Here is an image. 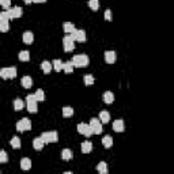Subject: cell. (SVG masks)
I'll list each match as a JSON object with an SVG mask.
<instances>
[{"mask_svg": "<svg viewBox=\"0 0 174 174\" xmlns=\"http://www.w3.org/2000/svg\"><path fill=\"white\" fill-rule=\"evenodd\" d=\"M72 61H73V64H75V67L83 68V67H87V65H89L90 59L87 54H76V56H73Z\"/></svg>", "mask_w": 174, "mask_h": 174, "instance_id": "6da1fadb", "label": "cell"}, {"mask_svg": "<svg viewBox=\"0 0 174 174\" xmlns=\"http://www.w3.org/2000/svg\"><path fill=\"white\" fill-rule=\"evenodd\" d=\"M37 98H35V95L30 94L27 95L26 98V103H27V110L30 111V113H37L38 111V105H37Z\"/></svg>", "mask_w": 174, "mask_h": 174, "instance_id": "7a4b0ae2", "label": "cell"}, {"mask_svg": "<svg viewBox=\"0 0 174 174\" xmlns=\"http://www.w3.org/2000/svg\"><path fill=\"white\" fill-rule=\"evenodd\" d=\"M41 137L44 139L45 143H57V140H59V133H57L56 130H49V132L42 133Z\"/></svg>", "mask_w": 174, "mask_h": 174, "instance_id": "3957f363", "label": "cell"}, {"mask_svg": "<svg viewBox=\"0 0 174 174\" xmlns=\"http://www.w3.org/2000/svg\"><path fill=\"white\" fill-rule=\"evenodd\" d=\"M30 128H31V122H30V120L26 118V117L16 122V130H18V132H24V130H29Z\"/></svg>", "mask_w": 174, "mask_h": 174, "instance_id": "277c9868", "label": "cell"}, {"mask_svg": "<svg viewBox=\"0 0 174 174\" xmlns=\"http://www.w3.org/2000/svg\"><path fill=\"white\" fill-rule=\"evenodd\" d=\"M75 41L72 40V37H71L69 34L65 35L64 38H63V48H64L65 52H72L73 48H75Z\"/></svg>", "mask_w": 174, "mask_h": 174, "instance_id": "5b68a950", "label": "cell"}, {"mask_svg": "<svg viewBox=\"0 0 174 174\" xmlns=\"http://www.w3.org/2000/svg\"><path fill=\"white\" fill-rule=\"evenodd\" d=\"M90 127L92 128V130H94L95 135H101V133H102V130H103L102 121H101V120H98V118H91V120H90Z\"/></svg>", "mask_w": 174, "mask_h": 174, "instance_id": "8992f818", "label": "cell"}, {"mask_svg": "<svg viewBox=\"0 0 174 174\" xmlns=\"http://www.w3.org/2000/svg\"><path fill=\"white\" fill-rule=\"evenodd\" d=\"M78 132L82 133V135L87 136V137H90V136L94 133V130H92V128L90 127V124H84V122H80V124L78 125Z\"/></svg>", "mask_w": 174, "mask_h": 174, "instance_id": "52a82bcc", "label": "cell"}, {"mask_svg": "<svg viewBox=\"0 0 174 174\" xmlns=\"http://www.w3.org/2000/svg\"><path fill=\"white\" fill-rule=\"evenodd\" d=\"M113 130H114V132H118V133L124 132V130H125V124H124V120H121V118L116 120V121L113 122Z\"/></svg>", "mask_w": 174, "mask_h": 174, "instance_id": "ba28073f", "label": "cell"}, {"mask_svg": "<svg viewBox=\"0 0 174 174\" xmlns=\"http://www.w3.org/2000/svg\"><path fill=\"white\" fill-rule=\"evenodd\" d=\"M116 52L114 50H106L105 52V61L108 63V64H113L114 61H116Z\"/></svg>", "mask_w": 174, "mask_h": 174, "instance_id": "9c48e42d", "label": "cell"}, {"mask_svg": "<svg viewBox=\"0 0 174 174\" xmlns=\"http://www.w3.org/2000/svg\"><path fill=\"white\" fill-rule=\"evenodd\" d=\"M45 144H46V143L44 141L42 137H35L34 140H33V147H34L35 150H42Z\"/></svg>", "mask_w": 174, "mask_h": 174, "instance_id": "30bf717a", "label": "cell"}, {"mask_svg": "<svg viewBox=\"0 0 174 174\" xmlns=\"http://www.w3.org/2000/svg\"><path fill=\"white\" fill-rule=\"evenodd\" d=\"M23 42L27 44V45H30V44H33V41H34V34H33L31 31H24L23 33Z\"/></svg>", "mask_w": 174, "mask_h": 174, "instance_id": "8fae6325", "label": "cell"}, {"mask_svg": "<svg viewBox=\"0 0 174 174\" xmlns=\"http://www.w3.org/2000/svg\"><path fill=\"white\" fill-rule=\"evenodd\" d=\"M80 148H82V152H83V154H90V152L92 151L91 141H83L82 146H80Z\"/></svg>", "mask_w": 174, "mask_h": 174, "instance_id": "7c38bea8", "label": "cell"}, {"mask_svg": "<svg viewBox=\"0 0 174 174\" xmlns=\"http://www.w3.org/2000/svg\"><path fill=\"white\" fill-rule=\"evenodd\" d=\"M21 84H22V87H24V89H30V87L33 86V79L30 78V76H23L22 78V80H21Z\"/></svg>", "mask_w": 174, "mask_h": 174, "instance_id": "4fadbf2b", "label": "cell"}, {"mask_svg": "<svg viewBox=\"0 0 174 174\" xmlns=\"http://www.w3.org/2000/svg\"><path fill=\"white\" fill-rule=\"evenodd\" d=\"M21 167H22V170H30V169H31V160H30L29 158H22Z\"/></svg>", "mask_w": 174, "mask_h": 174, "instance_id": "5bb4252c", "label": "cell"}, {"mask_svg": "<svg viewBox=\"0 0 174 174\" xmlns=\"http://www.w3.org/2000/svg\"><path fill=\"white\" fill-rule=\"evenodd\" d=\"M103 102L105 103H113L114 102V94L111 91L103 92Z\"/></svg>", "mask_w": 174, "mask_h": 174, "instance_id": "9a60e30c", "label": "cell"}, {"mask_svg": "<svg viewBox=\"0 0 174 174\" xmlns=\"http://www.w3.org/2000/svg\"><path fill=\"white\" fill-rule=\"evenodd\" d=\"M87 40V34L84 30H76V41L78 42H84Z\"/></svg>", "mask_w": 174, "mask_h": 174, "instance_id": "2e32d148", "label": "cell"}, {"mask_svg": "<svg viewBox=\"0 0 174 174\" xmlns=\"http://www.w3.org/2000/svg\"><path fill=\"white\" fill-rule=\"evenodd\" d=\"M10 11H11V15H12L14 19H15V18H21V16H22V8L18 7V5L10 8Z\"/></svg>", "mask_w": 174, "mask_h": 174, "instance_id": "e0dca14e", "label": "cell"}, {"mask_svg": "<svg viewBox=\"0 0 174 174\" xmlns=\"http://www.w3.org/2000/svg\"><path fill=\"white\" fill-rule=\"evenodd\" d=\"M52 68H53V64H52V63H49V61H42V63H41V69H42L45 73L50 72Z\"/></svg>", "mask_w": 174, "mask_h": 174, "instance_id": "ac0fdd59", "label": "cell"}, {"mask_svg": "<svg viewBox=\"0 0 174 174\" xmlns=\"http://www.w3.org/2000/svg\"><path fill=\"white\" fill-rule=\"evenodd\" d=\"M99 120L102 121V124L109 122V120H110V114H109V111H106V110L101 111V113H99Z\"/></svg>", "mask_w": 174, "mask_h": 174, "instance_id": "d6986e66", "label": "cell"}, {"mask_svg": "<svg viewBox=\"0 0 174 174\" xmlns=\"http://www.w3.org/2000/svg\"><path fill=\"white\" fill-rule=\"evenodd\" d=\"M102 144L105 148H110V147L113 146V137H111V136H105V137L102 139Z\"/></svg>", "mask_w": 174, "mask_h": 174, "instance_id": "ffe728a7", "label": "cell"}, {"mask_svg": "<svg viewBox=\"0 0 174 174\" xmlns=\"http://www.w3.org/2000/svg\"><path fill=\"white\" fill-rule=\"evenodd\" d=\"M24 108V102L21 99V98H16L15 101H14V109H15L16 111L22 110V109Z\"/></svg>", "mask_w": 174, "mask_h": 174, "instance_id": "44dd1931", "label": "cell"}, {"mask_svg": "<svg viewBox=\"0 0 174 174\" xmlns=\"http://www.w3.org/2000/svg\"><path fill=\"white\" fill-rule=\"evenodd\" d=\"M61 158L64 160H69V159H72V151H71L69 148H64L61 151Z\"/></svg>", "mask_w": 174, "mask_h": 174, "instance_id": "7402d4cb", "label": "cell"}, {"mask_svg": "<svg viewBox=\"0 0 174 174\" xmlns=\"http://www.w3.org/2000/svg\"><path fill=\"white\" fill-rule=\"evenodd\" d=\"M52 64H53L54 71H57V72H59V71H61V69H64V63H63L61 60H59V59H56L53 63H52Z\"/></svg>", "mask_w": 174, "mask_h": 174, "instance_id": "603a6c76", "label": "cell"}, {"mask_svg": "<svg viewBox=\"0 0 174 174\" xmlns=\"http://www.w3.org/2000/svg\"><path fill=\"white\" fill-rule=\"evenodd\" d=\"M63 30H64V33H72L73 30H75V26H73L71 22H65L64 24H63Z\"/></svg>", "mask_w": 174, "mask_h": 174, "instance_id": "cb8c5ba5", "label": "cell"}, {"mask_svg": "<svg viewBox=\"0 0 174 174\" xmlns=\"http://www.w3.org/2000/svg\"><path fill=\"white\" fill-rule=\"evenodd\" d=\"M19 60H21V61H29V60H30V53L27 50L19 52Z\"/></svg>", "mask_w": 174, "mask_h": 174, "instance_id": "d4e9b609", "label": "cell"}, {"mask_svg": "<svg viewBox=\"0 0 174 174\" xmlns=\"http://www.w3.org/2000/svg\"><path fill=\"white\" fill-rule=\"evenodd\" d=\"M73 67H75V64H73V61H67L64 64V72L65 73H71L73 71Z\"/></svg>", "mask_w": 174, "mask_h": 174, "instance_id": "484cf974", "label": "cell"}, {"mask_svg": "<svg viewBox=\"0 0 174 174\" xmlns=\"http://www.w3.org/2000/svg\"><path fill=\"white\" fill-rule=\"evenodd\" d=\"M97 170L99 171L101 174H106V173H108V166H106L105 162H99V163H98V166H97Z\"/></svg>", "mask_w": 174, "mask_h": 174, "instance_id": "4316f807", "label": "cell"}, {"mask_svg": "<svg viewBox=\"0 0 174 174\" xmlns=\"http://www.w3.org/2000/svg\"><path fill=\"white\" fill-rule=\"evenodd\" d=\"M10 144H11V147H12V148H19V147H21V140H19L18 136H14V137L11 139Z\"/></svg>", "mask_w": 174, "mask_h": 174, "instance_id": "83f0119b", "label": "cell"}, {"mask_svg": "<svg viewBox=\"0 0 174 174\" xmlns=\"http://www.w3.org/2000/svg\"><path fill=\"white\" fill-rule=\"evenodd\" d=\"M89 7L92 11H98V8H99V0H89Z\"/></svg>", "mask_w": 174, "mask_h": 174, "instance_id": "f1b7e54d", "label": "cell"}, {"mask_svg": "<svg viewBox=\"0 0 174 174\" xmlns=\"http://www.w3.org/2000/svg\"><path fill=\"white\" fill-rule=\"evenodd\" d=\"M83 82L84 84H87V86H91V84H94V76L92 75H84L83 76Z\"/></svg>", "mask_w": 174, "mask_h": 174, "instance_id": "f546056e", "label": "cell"}, {"mask_svg": "<svg viewBox=\"0 0 174 174\" xmlns=\"http://www.w3.org/2000/svg\"><path fill=\"white\" fill-rule=\"evenodd\" d=\"M73 114V109L71 106H64L63 108V116L64 117H71Z\"/></svg>", "mask_w": 174, "mask_h": 174, "instance_id": "4dcf8cb0", "label": "cell"}, {"mask_svg": "<svg viewBox=\"0 0 174 174\" xmlns=\"http://www.w3.org/2000/svg\"><path fill=\"white\" fill-rule=\"evenodd\" d=\"M34 95H35V98H37V101H45V92H44L42 90H37Z\"/></svg>", "mask_w": 174, "mask_h": 174, "instance_id": "1f68e13d", "label": "cell"}, {"mask_svg": "<svg viewBox=\"0 0 174 174\" xmlns=\"http://www.w3.org/2000/svg\"><path fill=\"white\" fill-rule=\"evenodd\" d=\"M7 160H8L7 152H5L4 150H2V151H0V163H7Z\"/></svg>", "mask_w": 174, "mask_h": 174, "instance_id": "d6a6232c", "label": "cell"}, {"mask_svg": "<svg viewBox=\"0 0 174 174\" xmlns=\"http://www.w3.org/2000/svg\"><path fill=\"white\" fill-rule=\"evenodd\" d=\"M16 76V68H8V79H14Z\"/></svg>", "mask_w": 174, "mask_h": 174, "instance_id": "836d02e7", "label": "cell"}, {"mask_svg": "<svg viewBox=\"0 0 174 174\" xmlns=\"http://www.w3.org/2000/svg\"><path fill=\"white\" fill-rule=\"evenodd\" d=\"M0 30L3 33H5L8 30V22H4V21H0Z\"/></svg>", "mask_w": 174, "mask_h": 174, "instance_id": "e575fe53", "label": "cell"}, {"mask_svg": "<svg viewBox=\"0 0 174 174\" xmlns=\"http://www.w3.org/2000/svg\"><path fill=\"white\" fill-rule=\"evenodd\" d=\"M105 19L108 22H110L113 19V14H111V10H106L105 11Z\"/></svg>", "mask_w": 174, "mask_h": 174, "instance_id": "d590c367", "label": "cell"}, {"mask_svg": "<svg viewBox=\"0 0 174 174\" xmlns=\"http://www.w3.org/2000/svg\"><path fill=\"white\" fill-rule=\"evenodd\" d=\"M0 76H2V79H8V68H3L0 71Z\"/></svg>", "mask_w": 174, "mask_h": 174, "instance_id": "8d00e7d4", "label": "cell"}, {"mask_svg": "<svg viewBox=\"0 0 174 174\" xmlns=\"http://www.w3.org/2000/svg\"><path fill=\"white\" fill-rule=\"evenodd\" d=\"M0 4L3 8H8L11 5V0H0Z\"/></svg>", "mask_w": 174, "mask_h": 174, "instance_id": "74e56055", "label": "cell"}, {"mask_svg": "<svg viewBox=\"0 0 174 174\" xmlns=\"http://www.w3.org/2000/svg\"><path fill=\"white\" fill-rule=\"evenodd\" d=\"M46 0H33V3H45Z\"/></svg>", "mask_w": 174, "mask_h": 174, "instance_id": "f35d334b", "label": "cell"}, {"mask_svg": "<svg viewBox=\"0 0 174 174\" xmlns=\"http://www.w3.org/2000/svg\"><path fill=\"white\" fill-rule=\"evenodd\" d=\"M24 3H26V4H30V3H33V0H24Z\"/></svg>", "mask_w": 174, "mask_h": 174, "instance_id": "ab89813d", "label": "cell"}]
</instances>
